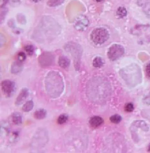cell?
<instances>
[{"label":"cell","instance_id":"obj_1","mask_svg":"<svg viewBox=\"0 0 150 153\" xmlns=\"http://www.w3.org/2000/svg\"><path fill=\"white\" fill-rule=\"evenodd\" d=\"M45 83L48 95L51 98H57L63 93L64 87L63 79L57 72L52 71L48 73Z\"/></svg>","mask_w":150,"mask_h":153},{"label":"cell","instance_id":"obj_2","mask_svg":"<svg viewBox=\"0 0 150 153\" xmlns=\"http://www.w3.org/2000/svg\"><path fill=\"white\" fill-rule=\"evenodd\" d=\"M120 74L128 84L131 85L138 83L142 78L140 69L135 64H131L121 70Z\"/></svg>","mask_w":150,"mask_h":153},{"label":"cell","instance_id":"obj_3","mask_svg":"<svg viewBox=\"0 0 150 153\" xmlns=\"http://www.w3.org/2000/svg\"><path fill=\"white\" fill-rule=\"evenodd\" d=\"M48 140L47 131L42 128L36 131L32 139L31 146L33 149H40L44 147Z\"/></svg>","mask_w":150,"mask_h":153},{"label":"cell","instance_id":"obj_4","mask_svg":"<svg viewBox=\"0 0 150 153\" xmlns=\"http://www.w3.org/2000/svg\"><path fill=\"white\" fill-rule=\"evenodd\" d=\"M64 48L67 52H69L71 54L74 59L75 68L79 69L82 52V48L78 44L72 42L68 43L65 45Z\"/></svg>","mask_w":150,"mask_h":153},{"label":"cell","instance_id":"obj_5","mask_svg":"<svg viewBox=\"0 0 150 153\" xmlns=\"http://www.w3.org/2000/svg\"><path fill=\"white\" fill-rule=\"evenodd\" d=\"M109 38L108 32L104 28L95 29L91 33V39L96 45H101L105 43Z\"/></svg>","mask_w":150,"mask_h":153},{"label":"cell","instance_id":"obj_6","mask_svg":"<svg viewBox=\"0 0 150 153\" xmlns=\"http://www.w3.org/2000/svg\"><path fill=\"white\" fill-rule=\"evenodd\" d=\"M124 53L125 49L123 47L120 45H113L108 51V57L111 61H115L121 57Z\"/></svg>","mask_w":150,"mask_h":153},{"label":"cell","instance_id":"obj_7","mask_svg":"<svg viewBox=\"0 0 150 153\" xmlns=\"http://www.w3.org/2000/svg\"><path fill=\"white\" fill-rule=\"evenodd\" d=\"M1 90L4 94L7 97H10L13 96L16 90L15 82L11 80H4L1 83Z\"/></svg>","mask_w":150,"mask_h":153},{"label":"cell","instance_id":"obj_8","mask_svg":"<svg viewBox=\"0 0 150 153\" xmlns=\"http://www.w3.org/2000/svg\"><path fill=\"white\" fill-rule=\"evenodd\" d=\"M54 59L53 55L48 52L44 53L39 58V64L43 68H47L53 65Z\"/></svg>","mask_w":150,"mask_h":153},{"label":"cell","instance_id":"obj_9","mask_svg":"<svg viewBox=\"0 0 150 153\" xmlns=\"http://www.w3.org/2000/svg\"><path fill=\"white\" fill-rule=\"evenodd\" d=\"M89 25V21L85 16L80 15L75 19L74 27L75 29L78 31H82L85 30Z\"/></svg>","mask_w":150,"mask_h":153},{"label":"cell","instance_id":"obj_10","mask_svg":"<svg viewBox=\"0 0 150 153\" xmlns=\"http://www.w3.org/2000/svg\"><path fill=\"white\" fill-rule=\"evenodd\" d=\"M29 96V90L27 88H23L16 99L15 104L17 106H19L24 103L25 100Z\"/></svg>","mask_w":150,"mask_h":153},{"label":"cell","instance_id":"obj_11","mask_svg":"<svg viewBox=\"0 0 150 153\" xmlns=\"http://www.w3.org/2000/svg\"><path fill=\"white\" fill-rule=\"evenodd\" d=\"M138 4L143 6V13L147 17L150 19V0H139Z\"/></svg>","mask_w":150,"mask_h":153},{"label":"cell","instance_id":"obj_12","mask_svg":"<svg viewBox=\"0 0 150 153\" xmlns=\"http://www.w3.org/2000/svg\"><path fill=\"white\" fill-rule=\"evenodd\" d=\"M104 120L102 117L98 116H94L91 117L89 121V124L92 127L97 128L103 124Z\"/></svg>","mask_w":150,"mask_h":153},{"label":"cell","instance_id":"obj_13","mask_svg":"<svg viewBox=\"0 0 150 153\" xmlns=\"http://www.w3.org/2000/svg\"><path fill=\"white\" fill-rule=\"evenodd\" d=\"M23 69V65L22 62L19 61L14 62L11 67V72L14 74L20 73Z\"/></svg>","mask_w":150,"mask_h":153},{"label":"cell","instance_id":"obj_14","mask_svg":"<svg viewBox=\"0 0 150 153\" xmlns=\"http://www.w3.org/2000/svg\"><path fill=\"white\" fill-rule=\"evenodd\" d=\"M11 121L14 125H21L23 122V116L19 112L14 113L11 116Z\"/></svg>","mask_w":150,"mask_h":153},{"label":"cell","instance_id":"obj_15","mask_svg":"<svg viewBox=\"0 0 150 153\" xmlns=\"http://www.w3.org/2000/svg\"><path fill=\"white\" fill-rule=\"evenodd\" d=\"M59 66L63 68H68L70 65V60L65 56H61L59 57L58 60Z\"/></svg>","mask_w":150,"mask_h":153},{"label":"cell","instance_id":"obj_16","mask_svg":"<svg viewBox=\"0 0 150 153\" xmlns=\"http://www.w3.org/2000/svg\"><path fill=\"white\" fill-rule=\"evenodd\" d=\"M33 116L34 118L38 120L44 119L47 116V111L44 109H39L34 112Z\"/></svg>","mask_w":150,"mask_h":153},{"label":"cell","instance_id":"obj_17","mask_svg":"<svg viewBox=\"0 0 150 153\" xmlns=\"http://www.w3.org/2000/svg\"><path fill=\"white\" fill-rule=\"evenodd\" d=\"M34 107V103L32 100L27 102L22 107V110L24 112L30 111Z\"/></svg>","mask_w":150,"mask_h":153},{"label":"cell","instance_id":"obj_18","mask_svg":"<svg viewBox=\"0 0 150 153\" xmlns=\"http://www.w3.org/2000/svg\"><path fill=\"white\" fill-rule=\"evenodd\" d=\"M93 66L96 68H101L104 64V61L102 58L99 56L96 57L93 60Z\"/></svg>","mask_w":150,"mask_h":153},{"label":"cell","instance_id":"obj_19","mask_svg":"<svg viewBox=\"0 0 150 153\" xmlns=\"http://www.w3.org/2000/svg\"><path fill=\"white\" fill-rule=\"evenodd\" d=\"M133 125L135 126H137L139 128H141L144 131H147L149 130V128L147 124L143 121H135L134 123H133Z\"/></svg>","mask_w":150,"mask_h":153},{"label":"cell","instance_id":"obj_20","mask_svg":"<svg viewBox=\"0 0 150 153\" xmlns=\"http://www.w3.org/2000/svg\"><path fill=\"white\" fill-rule=\"evenodd\" d=\"M65 0H49L47 2V5L49 7H55L61 5Z\"/></svg>","mask_w":150,"mask_h":153},{"label":"cell","instance_id":"obj_21","mask_svg":"<svg viewBox=\"0 0 150 153\" xmlns=\"http://www.w3.org/2000/svg\"><path fill=\"white\" fill-rule=\"evenodd\" d=\"M69 116L67 114H63L60 115L57 119V123L59 125H63L67 123L68 120Z\"/></svg>","mask_w":150,"mask_h":153},{"label":"cell","instance_id":"obj_22","mask_svg":"<svg viewBox=\"0 0 150 153\" xmlns=\"http://www.w3.org/2000/svg\"><path fill=\"white\" fill-rule=\"evenodd\" d=\"M117 15L120 18L126 16L127 15V11L126 8L124 7H120L117 10Z\"/></svg>","mask_w":150,"mask_h":153},{"label":"cell","instance_id":"obj_23","mask_svg":"<svg viewBox=\"0 0 150 153\" xmlns=\"http://www.w3.org/2000/svg\"><path fill=\"white\" fill-rule=\"evenodd\" d=\"M122 118L120 115L115 114L112 115L110 118V120L112 123L115 124H118L121 123Z\"/></svg>","mask_w":150,"mask_h":153},{"label":"cell","instance_id":"obj_24","mask_svg":"<svg viewBox=\"0 0 150 153\" xmlns=\"http://www.w3.org/2000/svg\"><path fill=\"white\" fill-rule=\"evenodd\" d=\"M24 50L26 51V53H27L28 55L30 56H32L34 53V47L33 45H26L24 47Z\"/></svg>","mask_w":150,"mask_h":153},{"label":"cell","instance_id":"obj_25","mask_svg":"<svg viewBox=\"0 0 150 153\" xmlns=\"http://www.w3.org/2000/svg\"><path fill=\"white\" fill-rule=\"evenodd\" d=\"M134 109V104L131 102L126 103L125 106V110L127 112H132Z\"/></svg>","mask_w":150,"mask_h":153},{"label":"cell","instance_id":"obj_26","mask_svg":"<svg viewBox=\"0 0 150 153\" xmlns=\"http://www.w3.org/2000/svg\"><path fill=\"white\" fill-rule=\"evenodd\" d=\"M17 60L18 61L20 62H23L25 61L27 58L26 54L23 52H19L17 54Z\"/></svg>","mask_w":150,"mask_h":153},{"label":"cell","instance_id":"obj_27","mask_svg":"<svg viewBox=\"0 0 150 153\" xmlns=\"http://www.w3.org/2000/svg\"><path fill=\"white\" fill-rule=\"evenodd\" d=\"M1 8V22L2 23V20L4 19L5 16H6V14H7V12H8V9L5 8Z\"/></svg>","mask_w":150,"mask_h":153},{"label":"cell","instance_id":"obj_28","mask_svg":"<svg viewBox=\"0 0 150 153\" xmlns=\"http://www.w3.org/2000/svg\"><path fill=\"white\" fill-rule=\"evenodd\" d=\"M146 72L147 76L150 77V63L147 64L146 67Z\"/></svg>","mask_w":150,"mask_h":153},{"label":"cell","instance_id":"obj_29","mask_svg":"<svg viewBox=\"0 0 150 153\" xmlns=\"http://www.w3.org/2000/svg\"><path fill=\"white\" fill-rule=\"evenodd\" d=\"M8 0H0V5L1 8L4 7L8 2Z\"/></svg>","mask_w":150,"mask_h":153},{"label":"cell","instance_id":"obj_30","mask_svg":"<svg viewBox=\"0 0 150 153\" xmlns=\"http://www.w3.org/2000/svg\"><path fill=\"white\" fill-rule=\"evenodd\" d=\"M33 2H39L40 1H41V0H31Z\"/></svg>","mask_w":150,"mask_h":153},{"label":"cell","instance_id":"obj_31","mask_svg":"<svg viewBox=\"0 0 150 153\" xmlns=\"http://www.w3.org/2000/svg\"><path fill=\"white\" fill-rule=\"evenodd\" d=\"M148 151L149 152H150V144L149 145V146H148Z\"/></svg>","mask_w":150,"mask_h":153},{"label":"cell","instance_id":"obj_32","mask_svg":"<svg viewBox=\"0 0 150 153\" xmlns=\"http://www.w3.org/2000/svg\"><path fill=\"white\" fill-rule=\"evenodd\" d=\"M95 1H96V2H99L102 1L103 0H94Z\"/></svg>","mask_w":150,"mask_h":153}]
</instances>
